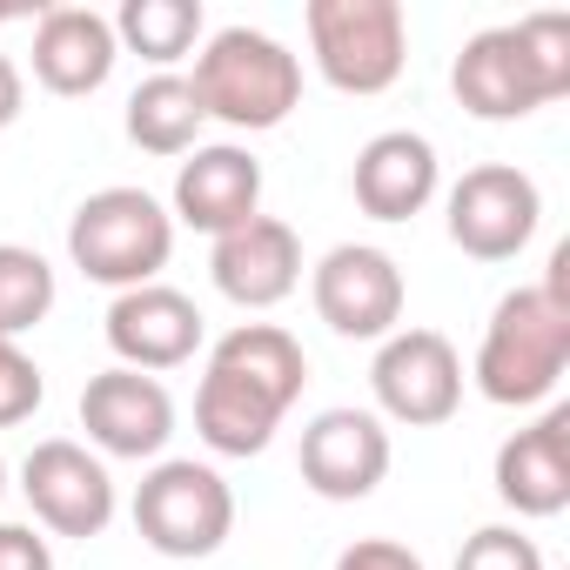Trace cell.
I'll return each mask as SVG.
<instances>
[{
    "label": "cell",
    "instance_id": "obj_21",
    "mask_svg": "<svg viewBox=\"0 0 570 570\" xmlns=\"http://www.w3.org/2000/svg\"><path fill=\"white\" fill-rule=\"evenodd\" d=\"M202 101L188 88V75H148L135 95H128V141L141 155H188L195 135H202Z\"/></svg>",
    "mask_w": 570,
    "mask_h": 570
},
{
    "label": "cell",
    "instance_id": "obj_17",
    "mask_svg": "<svg viewBox=\"0 0 570 570\" xmlns=\"http://www.w3.org/2000/svg\"><path fill=\"white\" fill-rule=\"evenodd\" d=\"M497 497L517 517H557L570 503V410H543L497 450Z\"/></svg>",
    "mask_w": 570,
    "mask_h": 570
},
{
    "label": "cell",
    "instance_id": "obj_13",
    "mask_svg": "<svg viewBox=\"0 0 570 570\" xmlns=\"http://www.w3.org/2000/svg\"><path fill=\"white\" fill-rule=\"evenodd\" d=\"M108 350L121 356V370H181L202 350V309L168 289V282H141V289H121L108 303Z\"/></svg>",
    "mask_w": 570,
    "mask_h": 570
},
{
    "label": "cell",
    "instance_id": "obj_12",
    "mask_svg": "<svg viewBox=\"0 0 570 570\" xmlns=\"http://www.w3.org/2000/svg\"><path fill=\"white\" fill-rule=\"evenodd\" d=\"M208 275H215V289H222L235 309H275V303H289L296 282H303V242H296L289 222L248 215L242 228L215 235Z\"/></svg>",
    "mask_w": 570,
    "mask_h": 570
},
{
    "label": "cell",
    "instance_id": "obj_8",
    "mask_svg": "<svg viewBox=\"0 0 570 570\" xmlns=\"http://www.w3.org/2000/svg\"><path fill=\"white\" fill-rule=\"evenodd\" d=\"M309 296H316V316L350 336V343H383L396 336L403 323V268L396 255L370 248V242H343L316 262L309 275Z\"/></svg>",
    "mask_w": 570,
    "mask_h": 570
},
{
    "label": "cell",
    "instance_id": "obj_2",
    "mask_svg": "<svg viewBox=\"0 0 570 570\" xmlns=\"http://www.w3.org/2000/svg\"><path fill=\"white\" fill-rule=\"evenodd\" d=\"M456 101L476 121H523L570 95V14H523L463 41L450 68Z\"/></svg>",
    "mask_w": 570,
    "mask_h": 570
},
{
    "label": "cell",
    "instance_id": "obj_10",
    "mask_svg": "<svg viewBox=\"0 0 570 570\" xmlns=\"http://www.w3.org/2000/svg\"><path fill=\"white\" fill-rule=\"evenodd\" d=\"M21 490H28L41 530H55V537H101L115 523V476L75 436L35 443L28 463H21Z\"/></svg>",
    "mask_w": 570,
    "mask_h": 570
},
{
    "label": "cell",
    "instance_id": "obj_16",
    "mask_svg": "<svg viewBox=\"0 0 570 570\" xmlns=\"http://www.w3.org/2000/svg\"><path fill=\"white\" fill-rule=\"evenodd\" d=\"M115 61H121V48H115L108 14H95V8H41V21H35V81L48 95H61V101L95 95V88H108Z\"/></svg>",
    "mask_w": 570,
    "mask_h": 570
},
{
    "label": "cell",
    "instance_id": "obj_25",
    "mask_svg": "<svg viewBox=\"0 0 570 570\" xmlns=\"http://www.w3.org/2000/svg\"><path fill=\"white\" fill-rule=\"evenodd\" d=\"M41 396H48L41 363H35V356H21L14 343H0V430L28 423V416L41 410Z\"/></svg>",
    "mask_w": 570,
    "mask_h": 570
},
{
    "label": "cell",
    "instance_id": "obj_28",
    "mask_svg": "<svg viewBox=\"0 0 570 570\" xmlns=\"http://www.w3.org/2000/svg\"><path fill=\"white\" fill-rule=\"evenodd\" d=\"M21 101H28V88H21V68L0 55V128H14L21 121Z\"/></svg>",
    "mask_w": 570,
    "mask_h": 570
},
{
    "label": "cell",
    "instance_id": "obj_22",
    "mask_svg": "<svg viewBox=\"0 0 570 570\" xmlns=\"http://www.w3.org/2000/svg\"><path fill=\"white\" fill-rule=\"evenodd\" d=\"M108 28H115V48H128V55L155 61V75H168L202 41V0H128Z\"/></svg>",
    "mask_w": 570,
    "mask_h": 570
},
{
    "label": "cell",
    "instance_id": "obj_9",
    "mask_svg": "<svg viewBox=\"0 0 570 570\" xmlns=\"http://www.w3.org/2000/svg\"><path fill=\"white\" fill-rule=\"evenodd\" d=\"M537 222H543V195L510 161H483V168H470L450 188V242L463 255H476V262L523 255L530 235H537Z\"/></svg>",
    "mask_w": 570,
    "mask_h": 570
},
{
    "label": "cell",
    "instance_id": "obj_31",
    "mask_svg": "<svg viewBox=\"0 0 570 570\" xmlns=\"http://www.w3.org/2000/svg\"><path fill=\"white\" fill-rule=\"evenodd\" d=\"M0 343H8V336H0Z\"/></svg>",
    "mask_w": 570,
    "mask_h": 570
},
{
    "label": "cell",
    "instance_id": "obj_3",
    "mask_svg": "<svg viewBox=\"0 0 570 570\" xmlns=\"http://www.w3.org/2000/svg\"><path fill=\"white\" fill-rule=\"evenodd\" d=\"M188 88H195L202 115L262 135V128H282V121L296 115V101H303V61L282 48L275 35H262V28H222L195 55Z\"/></svg>",
    "mask_w": 570,
    "mask_h": 570
},
{
    "label": "cell",
    "instance_id": "obj_7",
    "mask_svg": "<svg viewBox=\"0 0 570 570\" xmlns=\"http://www.w3.org/2000/svg\"><path fill=\"white\" fill-rule=\"evenodd\" d=\"M376 410L410 430H436L463 410V356L443 330H396L370 363Z\"/></svg>",
    "mask_w": 570,
    "mask_h": 570
},
{
    "label": "cell",
    "instance_id": "obj_11",
    "mask_svg": "<svg viewBox=\"0 0 570 570\" xmlns=\"http://www.w3.org/2000/svg\"><path fill=\"white\" fill-rule=\"evenodd\" d=\"M81 430L101 456H161L175 436V396L161 390V376L141 370H101L81 390Z\"/></svg>",
    "mask_w": 570,
    "mask_h": 570
},
{
    "label": "cell",
    "instance_id": "obj_30",
    "mask_svg": "<svg viewBox=\"0 0 570 570\" xmlns=\"http://www.w3.org/2000/svg\"><path fill=\"white\" fill-rule=\"evenodd\" d=\"M0 490H8V463H0Z\"/></svg>",
    "mask_w": 570,
    "mask_h": 570
},
{
    "label": "cell",
    "instance_id": "obj_5",
    "mask_svg": "<svg viewBox=\"0 0 570 570\" xmlns=\"http://www.w3.org/2000/svg\"><path fill=\"white\" fill-rule=\"evenodd\" d=\"M303 28H309L316 75L343 95H383L410 61L403 0H309Z\"/></svg>",
    "mask_w": 570,
    "mask_h": 570
},
{
    "label": "cell",
    "instance_id": "obj_1",
    "mask_svg": "<svg viewBox=\"0 0 570 570\" xmlns=\"http://www.w3.org/2000/svg\"><path fill=\"white\" fill-rule=\"evenodd\" d=\"M570 370V248L550 255L543 282L510 289L476 343V390L503 410H530L543 403Z\"/></svg>",
    "mask_w": 570,
    "mask_h": 570
},
{
    "label": "cell",
    "instance_id": "obj_24",
    "mask_svg": "<svg viewBox=\"0 0 570 570\" xmlns=\"http://www.w3.org/2000/svg\"><path fill=\"white\" fill-rule=\"evenodd\" d=\"M456 570H543V550H537L517 523H483V530L456 550Z\"/></svg>",
    "mask_w": 570,
    "mask_h": 570
},
{
    "label": "cell",
    "instance_id": "obj_4",
    "mask_svg": "<svg viewBox=\"0 0 570 570\" xmlns=\"http://www.w3.org/2000/svg\"><path fill=\"white\" fill-rule=\"evenodd\" d=\"M68 255L88 282L108 289H141L175 255V215L148 188H101L68 222Z\"/></svg>",
    "mask_w": 570,
    "mask_h": 570
},
{
    "label": "cell",
    "instance_id": "obj_27",
    "mask_svg": "<svg viewBox=\"0 0 570 570\" xmlns=\"http://www.w3.org/2000/svg\"><path fill=\"white\" fill-rule=\"evenodd\" d=\"M0 570H55V550L35 523H0Z\"/></svg>",
    "mask_w": 570,
    "mask_h": 570
},
{
    "label": "cell",
    "instance_id": "obj_19",
    "mask_svg": "<svg viewBox=\"0 0 570 570\" xmlns=\"http://www.w3.org/2000/svg\"><path fill=\"white\" fill-rule=\"evenodd\" d=\"M282 416H289V410H282L268 390H255V383H242V376H228V370H215V363L202 370L195 430H202V443H208L215 456H262Z\"/></svg>",
    "mask_w": 570,
    "mask_h": 570
},
{
    "label": "cell",
    "instance_id": "obj_29",
    "mask_svg": "<svg viewBox=\"0 0 570 570\" xmlns=\"http://www.w3.org/2000/svg\"><path fill=\"white\" fill-rule=\"evenodd\" d=\"M28 8H8V0H0V28H8V21H21Z\"/></svg>",
    "mask_w": 570,
    "mask_h": 570
},
{
    "label": "cell",
    "instance_id": "obj_15",
    "mask_svg": "<svg viewBox=\"0 0 570 570\" xmlns=\"http://www.w3.org/2000/svg\"><path fill=\"white\" fill-rule=\"evenodd\" d=\"M175 215L202 235H228L242 228L248 215H262V161L235 141H215V148H195L181 168H175Z\"/></svg>",
    "mask_w": 570,
    "mask_h": 570
},
{
    "label": "cell",
    "instance_id": "obj_26",
    "mask_svg": "<svg viewBox=\"0 0 570 570\" xmlns=\"http://www.w3.org/2000/svg\"><path fill=\"white\" fill-rule=\"evenodd\" d=\"M336 570H430L410 543H396V537H356L343 557H336Z\"/></svg>",
    "mask_w": 570,
    "mask_h": 570
},
{
    "label": "cell",
    "instance_id": "obj_18",
    "mask_svg": "<svg viewBox=\"0 0 570 570\" xmlns=\"http://www.w3.org/2000/svg\"><path fill=\"white\" fill-rule=\"evenodd\" d=\"M350 188H356V208L370 222H410L436 195V148L410 128H390V135L363 141Z\"/></svg>",
    "mask_w": 570,
    "mask_h": 570
},
{
    "label": "cell",
    "instance_id": "obj_14",
    "mask_svg": "<svg viewBox=\"0 0 570 570\" xmlns=\"http://www.w3.org/2000/svg\"><path fill=\"white\" fill-rule=\"evenodd\" d=\"M390 476V430L376 410H323L303 430V483L330 503H356Z\"/></svg>",
    "mask_w": 570,
    "mask_h": 570
},
{
    "label": "cell",
    "instance_id": "obj_23",
    "mask_svg": "<svg viewBox=\"0 0 570 570\" xmlns=\"http://www.w3.org/2000/svg\"><path fill=\"white\" fill-rule=\"evenodd\" d=\"M55 309V268L41 248L21 242H0V336H28L41 316Z\"/></svg>",
    "mask_w": 570,
    "mask_h": 570
},
{
    "label": "cell",
    "instance_id": "obj_6",
    "mask_svg": "<svg viewBox=\"0 0 570 570\" xmlns=\"http://www.w3.org/2000/svg\"><path fill=\"white\" fill-rule=\"evenodd\" d=\"M135 530L161 557H215L235 530V490L222 483L215 463H155L135 490Z\"/></svg>",
    "mask_w": 570,
    "mask_h": 570
},
{
    "label": "cell",
    "instance_id": "obj_20",
    "mask_svg": "<svg viewBox=\"0 0 570 570\" xmlns=\"http://www.w3.org/2000/svg\"><path fill=\"white\" fill-rule=\"evenodd\" d=\"M208 363L228 370V376H242V383H255V390H268L282 410H289V403L303 396V383H309L303 343H296L289 330H275V323H242V330H228V336L208 350Z\"/></svg>",
    "mask_w": 570,
    "mask_h": 570
}]
</instances>
